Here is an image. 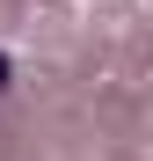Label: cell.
I'll use <instances>...</instances> for the list:
<instances>
[{"label": "cell", "instance_id": "cell-1", "mask_svg": "<svg viewBox=\"0 0 153 161\" xmlns=\"http://www.w3.org/2000/svg\"><path fill=\"white\" fill-rule=\"evenodd\" d=\"M8 80H15V59H8V51H0V88H8Z\"/></svg>", "mask_w": 153, "mask_h": 161}]
</instances>
